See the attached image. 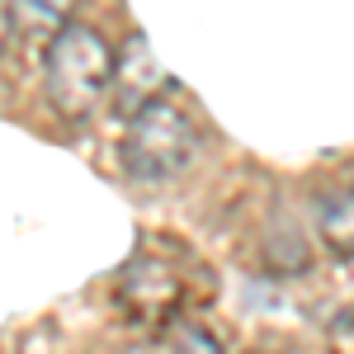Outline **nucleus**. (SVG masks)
<instances>
[{"mask_svg":"<svg viewBox=\"0 0 354 354\" xmlns=\"http://www.w3.org/2000/svg\"><path fill=\"white\" fill-rule=\"evenodd\" d=\"M109 76H113V48L104 33L90 24H66L48 38L43 53V85H48V104L62 118L81 123L109 100Z\"/></svg>","mask_w":354,"mask_h":354,"instance_id":"obj_1","label":"nucleus"},{"mask_svg":"<svg viewBox=\"0 0 354 354\" xmlns=\"http://www.w3.org/2000/svg\"><path fill=\"white\" fill-rule=\"evenodd\" d=\"M194 147H198V133H194L189 113L175 109L170 100H151L147 109L128 118L118 161L137 185H170L189 170Z\"/></svg>","mask_w":354,"mask_h":354,"instance_id":"obj_2","label":"nucleus"},{"mask_svg":"<svg viewBox=\"0 0 354 354\" xmlns=\"http://www.w3.org/2000/svg\"><path fill=\"white\" fill-rule=\"evenodd\" d=\"M113 298L123 307V317L137 326H170L175 312H180V274L170 270L156 255H137L133 265H123L118 283H113Z\"/></svg>","mask_w":354,"mask_h":354,"instance_id":"obj_3","label":"nucleus"},{"mask_svg":"<svg viewBox=\"0 0 354 354\" xmlns=\"http://www.w3.org/2000/svg\"><path fill=\"white\" fill-rule=\"evenodd\" d=\"M170 85V76L161 71V62L151 53V43L142 33H128L123 48L113 53V76H109V95L113 109L133 118L137 109H147L151 100H161V90Z\"/></svg>","mask_w":354,"mask_h":354,"instance_id":"obj_4","label":"nucleus"},{"mask_svg":"<svg viewBox=\"0 0 354 354\" xmlns=\"http://www.w3.org/2000/svg\"><path fill=\"white\" fill-rule=\"evenodd\" d=\"M317 232L335 260H354V189L322 194L317 203Z\"/></svg>","mask_w":354,"mask_h":354,"instance_id":"obj_5","label":"nucleus"},{"mask_svg":"<svg viewBox=\"0 0 354 354\" xmlns=\"http://www.w3.org/2000/svg\"><path fill=\"white\" fill-rule=\"evenodd\" d=\"M76 10V0H10L5 15H10V28L24 33V38H38V33H57L66 24V15Z\"/></svg>","mask_w":354,"mask_h":354,"instance_id":"obj_6","label":"nucleus"},{"mask_svg":"<svg viewBox=\"0 0 354 354\" xmlns=\"http://www.w3.org/2000/svg\"><path fill=\"white\" fill-rule=\"evenodd\" d=\"M170 354H227L213 330H203L198 322H175L170 326Z\"/></svg>","mask_w":354,"mask_h":354,"instance_id":"obj_7","label":"nucleus"},{"mask_svg":"<svg viewBox=\"0 0 354 354\" xmlns=\"http://www.w3.org/2000/svg\"><path fill=\"white\" fill-rule=\"evenodd\" d=\"M118 354H151L147 345H128V350H118Z\"/></svg>","mask_w":354,"mask_h":354,"instance_id":"obj_8","label":"nucleus"}]
</instances>
